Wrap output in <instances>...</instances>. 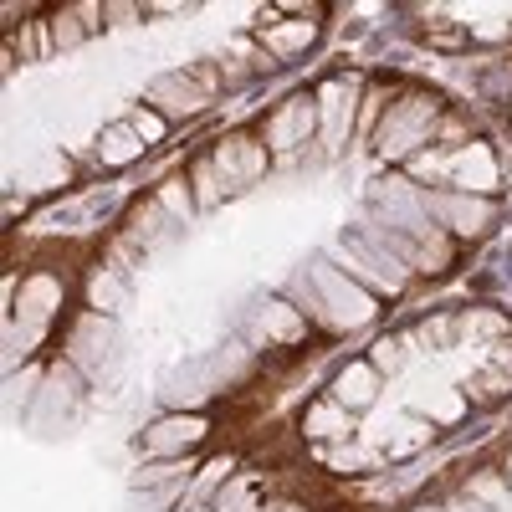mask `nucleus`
Wrapping results in <instances>:
<instances>
[{"instance_id": "obj_18", "label": "nucleus", "mask_w": 512, "mask_h": 512, "mask_svg": "<svg viewBox=\"0 0 512 512\" xmlns=\"http://www.w3.org/2000/svg\"><path fill=\"white\" fill-rule=\"evenodd\" d=\"M400 354H405V338H384V344L374 349V369H379V374H395V369L405 364Z\"/></svg>"}, {"instance_id": "obj_17", "label": "nucleus", "mask_w": 512, "mask_h": 512, "mask_svg": "<svg viewBox=\"0 0 512 512\" xmlns=\"http://www.w3.org/2000/svg\"><path fill=\"white\" fill-rule=\"evenodd\" d=\"M154 200H159V210H169V216L190 221V195H185V185H180V180H164Z\"/></svg>"}, {"instance_id": "obj_14", "label": "nucleus", "mask_w": 512, "mask_h": 512, "mask_svg": "<svg viewBox=\"0 0 512 512\" xmlns=\"http://www.w3.org/2000/svg\"><path fill=\"white\" fill-rule=\"evenodd\" d=\"M267 333L277 338V344H297V338L308 333V323H303V313H297L292 303H272L267 308Z\"/></svg>"}, {"instance_id": "obj_3", "label": "nucleus", "mask_w": 512, "mask_h": 512, "mask_svg": "<svg viewBox=\"0 0 512 512\" xmlns=\"http://www.w3.org/2000/svg\"><path fill=\"white\" fill-rule=\"evenodd\" d=\"M425 216L436 221V231L451 236H477L492 221V205L482 195H441V190H425Z\"/></svg>"}, {"instance_id": "obj_20", "label": "nucleus", "mask_w": 512, "mask_h": 512, "mask_svg": "<svg viewBox=\"0 0 512 512\" xmlns=\"http://www.w3.org/2000/svg\"><path fill=\"white\" fill-rule=\"evenodd\" d=\"M88 292H93L98 308H113V303H118V282H108V272H98V277L88 282Z\"/></svg>"}, {"instance_id": "obj_13", "label": "nucleus", "mask_w": 512, "mask_h": 512, "mask_svg": "<svg viewBox=\"0 0 512 512\" xmlns=\"http://www.w3.org/2000/svg\"><path fill=\"white\" fill-rule=\"evenodd\" d=\"M236 472V461L231 456H210L205 466H200V472L190 477V502H210V497H216L221 487H226V477Z\"/></svg>"}, {"instance_id": "obj_9", "label": "nucleus", "mask_w": 512, "mask_h": 512, "mask_svg": "<svg viewBox=\"0 0 512 512\" xmlns=\"http://www.w3.org/2000/svg\"><path fill=\"white\" fill-rule=\"evenodd\" d=\"M379 369L374 364H349L344 374H338V384H333V400L344 405V410H364L369 400H374V390H379Z\"/></svg>"}, {"instance_id": "obj_15", "label": "nucleus", "mask_w": 512, "mask_h": 512, "mask_svg": "<svg viewBox=\"0 0 512 512\" xmlns=\"http://www.w3.org/2000/svg\"><path fill=\"white\" fill-rule=\"evenodd\" d=\"M313 31H318V26H277V31H267L262 41H267L272 52H303L308 41H313Z\"/></svg>"}, {"instance_id": "obj_6", "label": "nucleus", "mask_w": 512, "mask_h": 512, "mask_svg": "<svg viewBox=\"0 0 512 512\" xmlns=\"http://www.w3.org/2000/svg\"><path fill=\"white\" fill-rule=\"evenodd\" d=\"M451 180L461 185V190H472V195H487V190H497V159H492V149L487 144H466V149H456L451 154Z\"/></svg>"}, {"instance_id": "obj_2", "label": "nucleus", "mask_w": 512, "mask_h": 512, "mask_svg": "<svg viewBox=\"0 0 512 512\" xmlns=\"http://www.w3.org/2000/svg\"><path fill=\"white\" fill-rule=\"evenodd\" d=\"M313 287L323 292V303H328V313H333V328H354V323H369V318L379 313L374 292H359L344 272H333V267H318V272H313Z\"/></svg>"}, {"instance_id": "obj_11", "label": "nucleus", "mask_w": 512, "mask_h": 512, "mask_svg": "<svg viewBox=\"0 0 512 512\" xmlns=\"http://www.w3.org/2000/svg\"><path fill=\"white\" fill-rule=\"evenodd\" d=\"M139 149H144V139H139L128 123H118V128H103V139H98V154H103V164H113V169L134 164V159H139Z\"/></svg>"}, {"instance_id": "obj_7", "label": "nucleus", "mask_w": 512, "mask_h": 512, "mask_svg": "<svg viewBox=\"0 0 512 512\" xmlns=\"http://www.w3.org/2000/svg\"><path fill=\"white\" fill-rule=\"evenodd\" d=\"M313 128H318V103H313V98H292V103L272 118L267 139H272L277 149H292V144H303Z\"/></svg>"}, {"instance_id": "obj_1", "label": "nucleus", "mask_w": 512, "mask_h": 512, "mask_svg": "<svg viewBox=\"0 0 512 512\" xmlns=\"http://www.w3.org/2000/svg\"><path fill=\"white\" fill-rule=\"evenodd\" d=\"M436 113H441V103H436V98H425V93H415V98L395 103L390 113H379V128H374V149H379L384 159H400V154L420 149L425 139L436 134V123H441Z\"/></svg>"}, {"instance_id": "obj_10", "label": "nucleus", "mask_w": 512, "mask_h": 512, "mask_svg": "<svg viewBox=\"0 0 512 512\" xmlns=\"http://www.w3.org/2000/svg\"><path fill=\"white\" fill-rule=\"evenodd\" d=\"M57 303H62V287H57L52 277H31L26 292H21L16 318H21V323H31V318H36V323H47V313H52Z\"/></svg>"}, {"instance_id": "obj_23", "label": "nucleus", "mask_w": 512, "mask_h": 512, "mask_svg": "<svg viewBox=\"0 0 512 512\" xmlns=\"http://www.w3.org/2000/svg\"><path fill=\"white\" fill-rule=\"evenodd\" d=\"M477 492H487V497H497V502H502V487H497V477H477Z\"/></svg>"}, {"instance_id": "obj_24", "label": "nucleus", "mask_w": 512, "mask_h": 512, "mask_svg": "<svg viewBox=\"0 0 512 512\" xmlns=\"http://www.w3.org/2000/svg\"><path fill=\"white\" fill-rule=\"evenodd\" d=\"M277 512H308V507H297V502H287V507H277Z\"/></svg>"}, {"instance_id": "obj_21", "label": "nucleus", "mask_w": 512, "mask_h": 512, "mask_svg": "<svg viewBox=\"0 0 512 512\" xmlns=\"http://www.w3.org/2000/svg\"><path fill=\"white\" fill-rule=\"evenodd\" d=\"M195 180H200V205H216L221 200V185H216V169H210V164L195 169Z\"/></svg>"}, {"instance_id": "obj_8", "label": "nucleus", "mask_w": 512, "mask_h": 512, "mask_svg": "<svg viewBox=\"0 0 512 512\" xmlns=\"http://www.w3.org/2000/svg\"><path fill=\"white\" fill-rule=\"evenodd\" d=\"M149 103L164 108V113H200L210 98L195 93V77H190V72H185V77H180V72H169V77H159L154 88H149Z\"/></svg>"}, {"instance_id": "obj_12", "label": "nucleus", "mask_w": 512, "mask_h": 512, "mask_svg": "<svg viewBox=\"0 0 512 512\" xmlns=\"http://www.w3.org/2000/svg\"><path fill=\"white\" fill-rule=\"evenodd\" d=\"M303 431H308V441H328V436H349V410L344 405H313L308 410V420H303Z\"/></svg>"}, {"instance_id": "obj_19", "label": "nucleus", "mask_w": 512, "mask_h": 512, "mask_svg": "<svg viewBox=\"0 0 512 512\" xmlns=\"http://www.w3.org/2000/svg\"><path fill=\"white\" fill-rule=\"evenodd\" d=\"M128 128H134L144 144H159V139H164V118H159V113H144V108L134 113V123H128Z\"/></svg>"}, {"instance_id": "obj_22", "label": "nucleus", "mask_w": 512, "mask_h": 512, "mask_svg": "<svg viewBox=\"0 0 512 512\" xmlns=\"http://www.w3.org/2000/svg\"><path fill=\"white\" fill-rule=\"evenodd\" d=\"M472 390H477V395H507V390H512V374H477Z\"/></svg>"}, {"instance_id": "obj_4", "label": "nucleus", "mask_w": 512, "mask_h": 512, "mask_svg": "<svg viewBox=\"0 0 512 512\" xmlns=\"http://www.w3.org/2000/svg\"><path fill=\"white\" fill-rule=\"evenodd\" d=\"M205 431H210L205 415H164V420H154L149 431H144V451L159 456V461L185 456V451H195L205 441Z\"/></svg>"}, {"instance_id": "obj_5", "label": "nucleus", "mask_w": 512, "mask_h": 512, "mask_svg": "<svg viewBox=\"0 0 512 512\" xmlns=\"http://www.w3.org/2000/svg\"><path fill=\"white\" fill-rule=\"evenodd\" d=\"M359 113V77H328L318 88V123L328 128V139H344L349 118Z\"/></svg>"}, {"instance_id": "obj_16", "label": "nucleus", "mask_w": 512, "mask_h": 512, "mask_svg": "<svg viewBox=\"0 0 512 512\" xmlns=\"http://www.w3.org/2000/svg\"><path fill=\"white\" fill-rule=\"evenodd\" d=\"M461 333L466 338H512V328L502 323V313H466Z\"/></svg>"}]
</instances>
